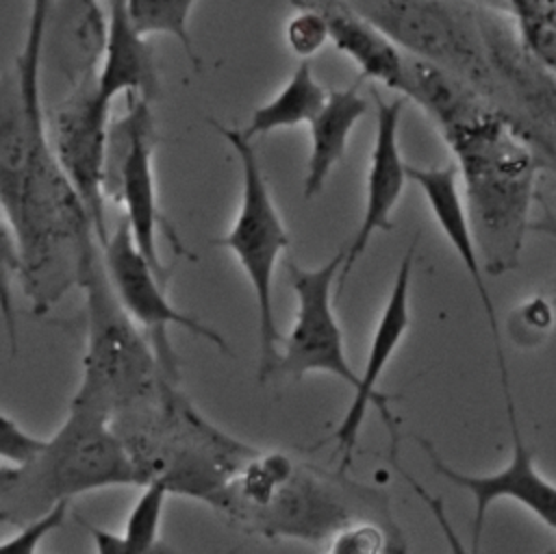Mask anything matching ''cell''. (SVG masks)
Returning a JSON list of instances; mask_svg holds the SVG:
<instances>
[{
    "mask_svg": "<svg viewBox=\"0 0 556 554\" xmlns=\"http://www.w3.org/2000/svg\"><path fill=\"white\" fill-rule=\"evenodd\" d=\"M326 98L328 89L315 78L308 59H300L291 78L271 100L252 111L250 122L241 133L248 139H254L274 130L308 124L324 106Z\"/></svg>",
    "mask_w": 556,
    "mask_h": 554,
    "instance_id": "d6986e66",
    "label": "cell"
},
{
    "mask_svg": "<svg viewBox=\"0 0 556 554\" xmlns=\"http://www.w3.org/2000/svg\"><path fill=\"white\" fill-rule=\"evenodd\" d=\"M326 20L328 41L350 56L363 80H376L402 96L406 52H402L378 26L354 11L345 0H306Z\"/></svg>",
    "mask_w": 556,
    "mask_h": 554,
    "instance_id": "e0dca14e",
    "label": "cell"
},
{
    "mask_svg": "<svg viewBox=\"0 0 556 554\" xmlns=\"http://www.w3.org/2000/svg\"><path fill=\"white\" fill-rule=\"evenodd\" d=\"M406 174H408V180H413L421 189L437 226L441 228L447 243L454 248L469 280L473 282V289L482 302L484 317L489 322V330L493 337L502 391H506V389H510V378H508V365H506L504 350H502L497 313H495V304L489 293V287L484 282V269H482L478 243H476V237H473V230L469 224V215L465 209L463 189L458 185V169L454 163L443 165V167H415V165L406 163Z\"/></svg>",
    "mask_w": 556,
    "mask_h": 554,
    "instance_id": "9a60e30c",
    "label": "cell"
},
{
    "mask_svg": "<svg viewBox=\"0 0 556 554\" xmlns=\"http://www.w3.org/2000/svg\"><path fill=\"white\" fill-rule=\"evenodd\" d=\"M100 256L115 300L119 302L124 313L148 335L159 356V363L169 378L176 380L174 352L167 339L169 326H180L191 335L213 343L219 352L228 354V343L215 328L189 313L178 311L167 300V280H163L148 263V259L139 252L124 217L113 230H109V239L100 248Z\"/></svg>",
    "mask_w": 556,
    "mask_h": 554,
    "instance_id": "30bf717a",
    "label": "cell"
},
{
    "mask_svg": "<svg viewBox=\"0 0 556 554\" xmlns=\"http://www.w3.org/2000/svg\"><path fill=\"white\" fill-rule=\"evenodd\" d=\"M417 243H419V232L413 237V241L408 243V248L404 250L387 304L380 313L378 326L374 330L371 337V345L367 350V358L363 365V374H358V385L354 389L352 402L343 415V419L339 421L337 430H334V441H337V450L341 452V469H348L352 463V454L356 448V439L361 432V426L365 421L367 411L374 406L380 417L382 424L391 437V463L397 467V443H400V435H397V419L393 417L389 402L391 395L380 393L378 391V382L393 356V352L397 350V345L402 343L406 330L410 328V278H413V265H415V254H417Z\"/></svg>",
    "mask_w": 556,
    "mask_h": 554,
    "instance_id": "7c38bea8",
    "label": "cell"
},
{
    "mask_svg": "<svg viewBox=\"0 0 556 554\" xmlns=\"http://www.w3.org/2000/svg\"><path fill=\"white\" fill-rule=\"evenodd\" d=\"M109 111L111 102L98 91L96 63H89L48 119L52 152L89 213L98 248L109 239L104 215L111 137Z\"/></svg>",
    "mask_w": 556,
    "mask_h": 554,
    "instance_id": "ba28073f",
    "label": "cell"
},
{
    "mask_svg": "<svg viewBox=\"0 0 556 554\" xmlns=\"http://www.w3.org/2000/svg\"><path fill=\"white\" fill-rule=\"evenodd\" d=\"M139 484L132 458L111 419L87 406L70 404L67 417L33 463L22 467L17 484L0 500L39 511L80 493Z\"/></svg>",
    "mask_w": 556,
    "mask_h": 554,
    "instance_id": "277c9868",
    "label": "cell"
},
{
    "mask_svg": "<svg viewBox=\"0 0 556 554\" xmlns=\"http://www.w3.org/2000/svg\"><path fill=\"white\" fill-rule=\"evenodd\" d=\"M393 528L378 519H356L339 528L328 541L332 554H380L391 547Z\"/></svg>",
    "mask_w": 556,
    "mask_h": 554,
    "instance_id": "d4e9b609",
    "label": "cell"
},
{
    "mask_svg": "<svg viewBox=\"0 0 556 554\" xmlns=\"http://www.w3.org/2000/svg\"><path fill=\"white\" fill-rule=\"evenodd\" d=\"M22 478V467L17 465H0V500L17 484V480Z\"/></svg>",
    "mask_w": 556,
    "mask_h": 554,
    "instance_id": "4dcf8cb0",
    "label": "cell"
},
{
    "mask_svg": "<svg viewBox=\"0 0 556 554\" xmlns=\"http://www.w3.org/2000/svg\"><path fill=\"white\" fill-rule=\"evenodd\" d=\"M369 506L387 508V495L374 487L356 484L343 474L293 463L267 498L241 517V524L265 537L317 543L356 519H378L371 517Z\"/></svg>",
    "mask_w": 556,
    "mask_h": 554,
    "instance_id": "52a82bcc",
    "label": "cell"
},
{
    "mask_svg": "<svg viewBox=\"0 0 556 554\" xmlns=\"http://www.w3.org/2000/svg\"><path fill=\"white\" fill-rule=\"evenodd\" d=\"M78 287L85 291L83 376L70 404L122 417L156 400L169 378L148 335L124 313L106 280L100 252L87 263Z\"/></svg>",
    "mask_w": 556,
    "mask_h": 554,
    "instance_id": "3957f363",
    "label": "cell"
},
{
    "mask_svg": "<svg viewBox=\"0 0 556 554\" xmlns=\"http://www.w3.org/2000/svg\"><path fill=\"white\" fill-rule=\"evenodd\" d=\"M46 439L26 432L15 419L0 413V461L26 467L43 450Z\"/></svg>",
    "mask_w": 556,
    "mask_h": 554,
    "instance_id": "83f0119b",
    "label": "cell"
},
{
    "mask_svg": "<svg viewBox=\"0 0 556 554\" xmlns=\"http://www.w3.org/2000/svg\"><path fill=\"white\" fill-rule=\"evenodd\" d=\"M343 256L345 248L319 267H302L289 261L287 272L298 309L291 330L282 337V352L276 372L293 380H300L311 372H321L337 376L354 391L358 374L348 361L343 330L332 309Z\"/></svg>",
    "mask_w": 556,
    "mask_h": 554,
    "instance_id": "8fae6325",
    "label": "cell"
},
{
    "mask_svg": "<svg viewBox=\"0 0 556 554\" xmlns=\"http://www.w3.org/2000/svg\"><path fill=\"white\" fill-rule=\"evenodd\" d=\"M361 85L363 78L358 76L343 89H328L324 106L308 122L311 154L302 185L306 200H313L321 193L330 172L345 156L352 130L369 111V102L361 96Z\"/></svg>",
    "mask_w": 556,
    "mask_h": 554,
    "instance_id": "ac0fdd59",
    "label": "cell"
},
{
    "mask_svg": "<svg viewBox=\"0 0 556 554\" xmlns=\"http://www.w3.org/2000/svg\"><path fill=\"white\" fill-rule=\"evenodd\" d=\"M169 489L161 480L141 484V493L135 500L122 534L98 528L85 517L76 515V521L91 534L96 552L100 554H148L159 547V528L163 519V506Z\"/></svg>",
    "mask_w": 556,
    "mask_h": 554,
    "instance_id": "ffe728a7",
    "label": "cell"
},
{
    "mask_svg": "<svg viewBox=\"0 0 556 554\" xmlns=\"http://www.w3.org/2000/svg\"><path fill=\"white\" fill-rule=\"evenodd\" d=\"M437 128L456 159L482 269L500 276L519 263L536 174L549 163L534 139L482 96Z\"/></svg>",
    "mask_w": 556,
    "mask_h": 554,
    "instance_id": "6da1fadb",
    "label": "cell"
},
{
    "mask_svg": "<svg viewBox=\"0 0 556 554\" xmlns=\"http://www.w3.org/2000/svg\"><path fill=\"white\" fill-rule=\"evenodd\" d=\"M211 124L235 150L241 165V204L237 217L230 230L213 243L230 250L237 256L254 291L258 313L256 378L261 385H265L278 369V345L282 343V335L278 332L274 315V272L291 239L274 204L252 139H248L239 128H226L215 119H211Z\"/></svg>",
    "mask_w": 556,
    "mask_h": 554,
    "instance_id": "5b68a950",
    "label": "cell"
},
{
    "mask_svg": "<svg viewBox=\"0 0 556 554\" xmlns=\"http://www.w3.org/2000/svg\"><path fill=\"white\" fill-rule=\"evenodd\" d=\"M371 96L376 104V137H374L367 180H365V209L352 241L345 245L343 265L337 278L339 289L345 285L350 272L367 250L371 237L378 230L382 232L393 230L391 215L408 180L406 161L402 159V152H400V122L408 100L404 96L384 100L378 91H371Z\"/></svg>",
    "mask_w": 556,
    "mask_h": 554,
    "instance_id": "5bb4252c",
    "label": "cell"
},
{
    "mask_svg": "<svg viewBox=\"0 0 556 554\" xmlns=\"http://www.w3.org/2000/svg\"><path fill=\"white\" fill-rule=\"evenodd\" d=\"M402 52L428 61L495 104L478 0H345Z\"/></svg>",
    "mask_w": 556,
    "mask_h": 554,
    "instance_id": "8992f818",
    "label": "cell"
},
{
    "mask_svg": "<svg viewBox=\"0 0 556 554\" xmlns=\"http://www.w3.org/2000/svg\"><path fill=\"white\" fill-rule=\"evenodd\" d=\"M521 43L556 78V0H510Z\"/></svg>",
    "mask_w": 556,
    "mask_h": 554,
    "instance_id": "7402d4cb",
    "label": "cell"
},
{
    "mask_svg": "<svg viewBox=\"0 0 556 554\" xmlns=\"http://www.w3.org/2000/svg\"><path fill=\"white\" fill-rule=\"evenodd\" d=\"M70 502L72 500H56L48 508L39 511L37 517L22 524L11 537L0 541V554H35L39 543L67 521Z\"/></svg>",
    "mask_w": 556,
    "mask_h": 554,
    "instance_id": "cb8c5ba5",
    "label": "cell"
},
{
    "mask_svg": "<svg viewBox=\"0 0 556 554\" xmlns=\"http://www.w3.org/2000/svg\"><path fill=\"white\" fill-rule=\"evenodd\" d=\"M295 15L285 26V41L300 59H311L328 41V26L324 15L306 0H295Z\"/></svg>",
    "mask_w": 556,
    "mask_h": 554,
    "instance_id": "484cf974",
    "label": "cell"
},
{
    "mask_svg": "<svg viewBox=\"0 0 556 554\" xmlns=\"http://www.w3.org/2000/svg\"><path fill=\"white\" fill-rule=\"evenodd\" d=\"M506 404V417L508 428L513 437V450L510 461L495 474H463L458 469H452L439 452L432 450V445L424 439H417L426 456L430 458L432 469L437 476L445 478L454 487L467 491L473 498V521H471V552L480 550L484 519L495 500H515L521 506H526L530 513H534L554 534H556V484L549 482L534 465V456L523 443V435L517 419V408L513 393H504Z\"/></svg>",
    "mask_w": 556,
    "mask_h": 554,
    "instance_id": "4fadbf2b",
    "label": "cell"
},
{
    "mask_svg": "<svg viewBox=\"0 0 556 554\" xmlns=\"http://www.w3.org/2000/svg\"><path fill=\"white\" fill-rule=\"evenodd\" d=\"M126 102L128 109L124 117L111 130V139L117 141V156L109 154V159H115V167L106 169V193H113L124 204V219L128 222L135 245L156 269V274L167 280L169 267L161 261L156 245L159 230L167 235L178 254H191L182 248L176 230L167 224L159 209L154 176L156 128L150 102L143 98H126Z\"/></svg>",
    "mask_w": 556,
    "mask_h": 554,
    "instance_id": "9c48e42d",
    "label": "cell"
},
{
    "mask_svg": "<svg viewBox=\"0 0 556 554\" xmlns=\"http://www.w3.org/2000/svg\"><path fill=\"white\" fill-rule=\"evenodd\" d=\"M96 83L100 96L111 104L119 96L152 102L161 89L150 37L135 30L122 0H104V28L96 61Z\"/></svg>",
    "mask_w": 556,
    "mask_h": 554,
    "instance_id": "2e32d148",
    "label": "cell"
},
{
    "mask_svg": "<svg viewBox=\"0 0 556 554\" xmlns=\"http://www.w3.org/2000/svg\"><path fill=\"white\" fill-rule=\"evenodd\" d=\"M137 469L139 487L161 480L169 493L219 504L226 487L256 454L211 426L165 378L154 402L111 419Z\"/></svg>",
    "mask_w": 556,
    "mask_h": 554,
    "instance_id": "7a4b0ae2",
    "label": "cell"
},
{
    "mask_svg": "<svg viewBox=\"0 0 556 554\" xmlns=\"http://www.w3.org/2000/svg\"><path fill=\"white\" fill-rule=\"evenodd\" d=\"M554 309H556V298H554Z\"/></svg>",
    "mask_w": 556,
    "mask_h": 554,
    "instance_id": "1f68e13d",
    "label": "cell"
},
{
    "mask_svg": "<svg viewBox=\"0 0 556 554\" xmlns=\"http://www.w3.org/2000/svg\"><path fill=\"white\" fill-rule=\"evenodd\" d=\"M122 2L130 24L139 35L174 37L187 52L189 61L198 65V56L189 35V17L198 0H122Z\"/></svg>",
    "mask_w": 556,
    "mask_h": 554,
    "instance_id": "44dd1931",
    "label": "cell"
},
{
    "mask_svg": "<svg viewBox=\"0 0 556 554\" xmlns=\"http://www.w3.org/2000/svg\"><path fill=\"white\" fill-rule=\"evenodd\" d=\"M526 313V324L536 328V330H545L552 324V306L545 300H532L523 306Z\"/></svg>",
    "mask_w": 556,
    "mask_h": 554,
    "instance_id": "f546056e",
    "label": "cell"
},
{
    "mask_svg": "<svg viewBox=\"0 0 556 554\" xmlns=\"http://www.w3.org/2000/svg\"><path fill=\"white\" fill-rule=\"evenodd\" d=\"M102 0H59L54 11H52V17L59 15L56 20H63L70 24V28H78L87 22H96L102 17ZM50 17V20H52Z\"/></svg>",
    "mask_w": 556,
    "mask_h": 554,
    "instance_id": "f1b7e54d",
    "label": "cell"
},
{
    "mask_svg": "<svg viewBox=\"0 0 556 554\" xmlns=\"http://www.w3.org/2000/svg\"><path fill=\"white\" fill-rule=\"evenodd\" d=\"M20 250L15 235L4 215H0V317L9 339L11 356L17 354V311L13 298V282H20Z\"/></svg>",
    "mask_w": 556,
    "mask_h": 554,
    "instance_id": "603a6c76",
    "label": "cell"
},
{
    "mask_svg": "<svg viewBox=\"0 0 556 554\" xmlns=\"http://www.w3.org/2000/svg\"><path fill=\"white\" fill-rule=\"evenodd\" d=\"M59 0H30V13L26 24V37L22 52L15 61V72L20 74H41V59H43V41L48 22Z\"/></svg>",
    "mask_w": 556,
    "mask_h": 554,
    "instance_id": "4316f807",
    "label": "cell"
}]
</instances>
